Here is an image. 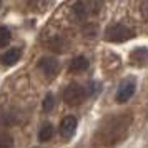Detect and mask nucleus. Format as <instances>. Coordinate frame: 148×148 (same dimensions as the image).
<instances>
[{
    "label": "nucleus",
    "instance_id": "ddd939ff",
    "mask_svg": "<svg viewBox=\"0 0 148 148\" xmlns=\"http://www.w3.org/2000/svg\"><path fill=\"white\" fill-rule=\"evenodd\" d=\"M0 148H14V138L10 133H0Z\"/></svg>",
    "mask_w": 148,
    "mask_h": 148
},
{
    "label": "nucleus",
    "instance_id": "9d476101",
    "mask_svg": "<svg viewBox=\"0 0 148 148\" xmlns=\"http://www.w3.org/2000/svg\"><path fill=\"white\" fill-rule=\"evenodd\" d=\"M73 17L75 20H85L88 15H90V7L85 5V2H77L73 5Z\"/></svg>",
    "mask_w": 148,
    "mask_h": 148
},
{
    "label": "nucleus",
    "instance_id": "7ed1b4c3",
    "mask_svg": "<svg viewBox=\"0 0 148 148\" xmlns=\"http://www.w3.org/2000/svg\"><path fill=\"white\" fill-rule=\"evenodd\" d=\"M135 90H136V80H135V78H125V80L120 83L118 90H116L115 100L118 101V103H127V101L133 97Z\"/></svg>",
    "mask_w": 148,
    "mask_h": 148
},
{
    "label": "nucleus",
    "instance_id": "6e6552de",
    "mask_svg": "<svg viewBox=\"0 0 148 148\" xmlns=\"http://www.w3.org/2000/svg\"><path fill=\"white\" fill-rule=\"evenodd\" d=\"M88 67H90V63L85 57H75L73 60L70 62V65H68V70L72 72V73H83V72H87Z\"/></svg>",
    "mask_w": 148,
    "mask_h": 148
},
{
    "label": "nucleus",
    "instance_id": "f8f14e48",
    "mask_svg": "<svg viewBox=\"0 0 148 148\" xmlns=\"http://www.w3.org/2000/svg\"><path fill=\"white\" fill-rule=\"evenodd\" d=\"M42 107H43V112H45V113H50V112L53 110V107H55V97H53V95H52V93L45 95Z\"/></svg>",
    "mask_w": 148,
    "mask_h": 148
},
{
    "label": "nucleus",
    "instance_id": "f03ea898",
    "mask_svg": "<svg viewBox=\"0 0 148 148\" xmlns=\"http://www.w3.org/2000/svg\"><path fill=\"white\" fill-rule=\"evenodd\" d=\"M87 100V90L78 83H70L63 90V101L68 107H78Z\"/></svg>",
    "mask_w": 148,
    "mask_h": 148
},
{
    "label": "nucleus",
    "instance_id": "4468645a",
    "mask_svg": "<svg viewBox=\"0 0 148 148\" xmlns=\"http://www.w3.org/2000/svg\"><path fill=\"white\" fill-rule=\"evenodd\" d=\"M138 8H140L141 17H143L145 20H148V0H140V2H138Z\"/></svg>",
    "mask_w": 148,
    "mask_h": 148
},
{
    "label": "nucleus",
    "instance_id": "1a4fd4ad",
    "mask_svg": "<svg viewBox=\"0 0 148 148\" xmlns=\"http://www.w3.org/2000/svg\"><path fill=\"white\" fill-rule=\"evenodd\" d=\"M55 135V128L52 123H43L40 128H38V141H42V143H47V141H50L52 138H53Z\"/></svg>",
    "mask_w": 148,
    "mask_h": 148
},
{
    "label": "nucleus",
    "instance_id": "f257e3e1",
    "mask_svg": "<svg viewBox=\"0 0 148 148\" xmlns=\"http://www.w3.org/2000/svg\"><path fill=\"white\" fill-rule=\"evenodd\" d=\"M135 37V32L123 23H112L105 30V40L112 43H123Z\"/></svg>",
    "mask_w": 148,
    "mask_h": 148
},
{
    "label": "nucleus",
    "instance_id": "0eeeda50",
    "mask_svg": "<svg viewBox=\"0 0 148 148\" xmlns=\"http://www.w3.org/2000/svg\"><path fill=\"white\" fill-rule=\"evenodd\" d=\"M20 57H22L20 48H10V50H7V52H3L0 55V63L3 67H12L20 60Z\"/></svg>",
    "mask_w": 148,
    "mask_h": 148
},
{
    "label": "nucleus",
    "instance_id": "20e7f679",
    "mask_svg": "<svg viewBox=\"0 0 148 148\" xmlns=\"http://www.w3.org/2000/svg\"><path fill=\"white\" fill-rule=\"evenodd\" d=\"M38 68L43 72V75L47 78L52 80L60 72V62L57 60L55 57H42L40 60H38Z\"/></svg>",
    "mask_w": 148,
    "mask_h": 148
},
{
    "label": "nucleus",
    "instance_id": "423d86ee",
    "mask_svg": "<svg viewBox=\"0 0 148 148\" xmlns=\"http://www.w3.org/2000/svg\"><path fill=\"white\" fill-rule=\"evenodd\" d=\"M77 125H78V121L73 115H68L60 121V133L63 136V140H70L73 136L77 132Z\"/></svg>",
    "mask_w": 148,
    "mask_h": 148
},
{
    "label": "nucleus",
    "instance_id": "9b49d317",
    "mask_svg": "<svg viewBox=\"0 0 148 148\" xmlns=\"http://www.w3.org/2000/svg\"><path fill=\"white\" fill-rule=\"evenodd\" d=\"M10 38H12V34L7 27H0V48L7 47L10 43Z\"/></svg>",
    "mask_w": 148,
    "mask_h": 148
},
{
    "label": "nucleus",
    "instance_id": "39448f33",
    "mask_svg": "<svg viewBox=\"0 0 148 148\" xmlns=\"http://www.w3.org/2000/svg\"><path fill=\"white\" fill-rule=\"evenodd\" d=\"M130 63L138 68L148 67V48L136 47L135 50H132V53H130Z\"/></svg>",
    "mask_w": 148,
    "mask_h": 148
}]
</instances>
